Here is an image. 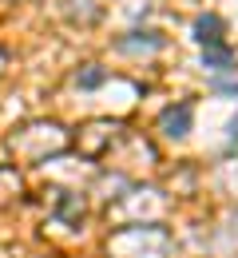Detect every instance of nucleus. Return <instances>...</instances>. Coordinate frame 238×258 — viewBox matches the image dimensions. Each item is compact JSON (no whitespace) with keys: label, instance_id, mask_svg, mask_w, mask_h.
<instances>
[{"label":"nucleus","instance_id":"1","mask_svg":"<svg viewBox=\"0 0 238 258\" xmlns=\"http://www.w3.org/2000/svg\"><path fill=\"white\" fill-rule=\"evenodd\" d=\"M163 127H167V135H183V131L191 127V103H179V111L175 107L163 111Z\"/></svg>","mask_w":238,"mask_h":258},{"label":"nucleus","instance_id":"2","mask_svg":"<svg viewBox=\"0 0 238 258\" xmlns=\"http://www.w3.org/2000/svg\"><path fill=\"white\" fill-rule=\"evenodd\" d=\"M206 68H230V48H214V52H206Z\"/></svg>","mask_w":238,"mask_h":258}]
</instances>
